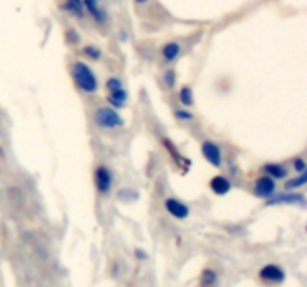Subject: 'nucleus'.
Here are the masks:
<instances>
[{"label": "nucleus", "mask_w": 307, "mask_h": 287, "mask_svg": "<svg viewBox=\"0 0 307 287\" xmlns=\"http://www.w3.org/2000/svg\"><path fill=\"white\" fill-rule=\"evenodd\" d=\"M165 208H166V211H168L172 217H176V219H179V220H184V219H187L189 214H190L189 206H187L184 202H181V201H179V199H176V198H169V199H166V201H165Z\"/></svg>", "instance_id": "nucleus-7"}, {"label": "nucleus", "mask_w": 307, "mask_h": 287, "mask_svg": "<svg viewBox=\"0 0 307 287\" xmlns=\"http://www.w3.org/2000/svg\"><path fill=\"white\" fill-rule=\"evenodd\" d=\"M84 52L87 57H90L91 60H98L99 57H101V51L96 48V47H86L84 48Z\"/></svg>", "instance_id": "nucleus-20"}, {"label": "nucleus", "mask_w": 307, "mask_h": 287, "mask_svg": "<svg viewBox=\"0 0 307 287\" xmlns=\"http://www.w3.org/2000/svg\"><path fill=\"white\" fill-rule=\"evenodd\" d=\"M163 81L166 83L168 87H172V85H174V83H176V75H174V72H172V70H168V72L163 75Z\"/></svg>", "instance_id": "nucleus-22"}, {"label": "nucleus", "mask_w": 307, "mask_h": 287, "mask_svg": "<svg viewBox=\"0 0 307 287\" xmlns=\"http://www.w3.org/2000/svg\"><path fill=\"white\" fill-rule=\"evenodd\" d=\"M180 51H181V47L177 42H168L162 48V55L165 62L171 63V62H176V59L180 55Z\"/></svg>", "instance_id": "nucleus-11"}, {"label": "nucleus", "mask_w": 307, "mask_h": 287, "mask_svg": "<svg viewBox=\"0 0 307 287\" xmlns=\"http://www.w3.org/2000/svg\"><path fill=\"white\" fill-rule=\"evenodd\" d=\"M179 99H180L183 106H186V108L190 106L192 103H194V93H192V88L184 85L179 93Z\"/></svg>", "instance_id": "nucleus-16"}, {"label": "nucleus", "mask_w": 307, "mask_h": 287, "mask_svg": "<svg viewBox=\"0 0 307 287\" xmlns=\"http://www.w3.org/2000/svg\"><path fill=\"white\" fill-rule=\"evenodd\" d=\"M259 277L267 281V283H271V284H280L285 281V271L279 265L274 263H268L265 265L262 270L259 271Z\"/></svg>", "instance_id": "nucleus-6"}, {"label": "nucleus", "mask_w": 307, "mask_h": 287, "mask_svg": "<svg viewBox=\"0 0 307 287\" xmlns=\"http://www.w3.org/2000/svg\"><path fill=\"white\" fill-rule=\"evenodd\" d=\"M72 73L75 83L84 93H94L98 90L99 84H98V78L93 73V70L90 69V66H87L84 62H76L72 68Z\"/></svg>", "instance_id": "nucleus-1"}, {"label": "nucleus", "mask_w": 307, "mask_h": 287, "mask_svg": "<svg viewBox=\"0 0 307 287\" xmlns=\"http://www.w3.org/2000/svg\"><path fill=\"white\" fill-rule=\"evenodd\" d=\"M176 117L180 121H189V120H194V114L189 112L187 109H177L176 111Z\"/></svg>", "instance_id": "nucleus-19"}, {"label": "nucleus", "mask_w": 307, "mask_h": 287, "mask_svg": "<svg viewBox=\"0 0 307 287\" xmlns=\"http://www.w3.org/2000/svg\"><path fill=\"white\" fill-rule=\"evenodd\" d=\"M217 281V274L213 270H204L201 274L199 284L201 287H213Z\"/></svg>", "instance_id": "nucleus-14"}, {"label": "nucleus", "mask_w": 307, "mask_h": 287, "mask_svg": "<svg viewBox=\"0 0 307 287\" xmlns=\"http://www.w3.org/2000/svg\"><path fill=\"white\" fill-rule=\"evenodd\" d=\"M280 203H304V196L300 193H285V195H279L276 198H270L268 201V205H280Z\"/></svg>", "instance_id": "nucleus-9"}, {"label": "nucleus", "mask_w": 307, "mask_h": 287, "mask_svg": "<svg viewBox=\"0 0 307 287\" xmlns=\"http://www.w3.org/2000/svg\"><path fill=\"white\" fill-rule=\"evenodd\" d=\"M137 257H141V259H145L147 256L144 253H141V250H137Z\"/></svg>", "instance_id": "nucleus-23"}, {"label": "nucleus", "mask_w": 307, "mask_h": 287, "mask_svg": "<svg viewBox=\"0 0 307 287\" xmlns=\"http://www.w3.org/2000/svg\"><path fill=\"white\" fill-rule=\"evenodd\" d=\"M306 183H307V174H301V175H298V177H295V178L288 181L286 183V188L288 190H295V188L303 187Z\"/></svg>", "instance_id": "nucleus-17"}, {"label": "nucleus", "mask_w": 307, "mask_h": 287, "mask_svg": "<svg viewBox=\"0 0 307 287\" xmlns=\"http://www.w3.org/2000/svg\"><path fill=\"white\" fill-rule=\"evenodd\" d=\"M94 121L102 129H117V127L123 126V123H125L123 118L119 116V112L109 106H101L96 109Z\"/></svg>", "instance_id": "nucleus-2"}, {"label": "nucleus", "mask_w": 307, "mask_h": 287, "mask_svg": "<svg viewBox=\"0 0 307 287\" xmlns=\"http://www.w3.org/2000/svg\"><path fill=\"white\" fill-rule=\"evenodd\" d=\"M126 99H127V93H126L125 88H122L119 91H114V93H109V98H108V101L116 108H122L125 105Z\"/></svg>", "instance_id": "nucleus-15"}, {"label": "nucleus", "mask_w": 307, "mask_h": 287, "mask_svg": "<svg viewBox=\"0 0 307 287\" xmlns=\"http://www.w3.org/2000/svg\"><path fill=\"white\" fill-rule=\"evenodd\" d=\"M94 183L101 195H108L112 187V174L105 166H99L94 172Z\"/></svg>", "instance_id": "nucleus-4"}, {"label": "nucleus", "mask_w": 307, "mask_h": 287, "mask_svg": "<svg viewBox=\"0 0 307 287\" xmlns=\"http://www.w3.org/2000/svg\"><path fill=\"white\" fill-rule=\"evenodd\" d=\"M264 170L267 172V177L273 180H283L288 177V169L279 163H267L264 165Z\"/></svg>", "instance_id": "nucleus-10"}, {"label": "nucleus", "mask_w": 307, "mask_h": 287, "mask_svg": "<svg viewBox=\"0 0 307 287\" xmlns=\"http://www.w3.org/2000/svg\"><path fill=\"white\" fill-rule=\"evenodd\" d=\"M231 187H233L231 181L223 175H216L212 178V181H210V188H212L215 191V195H217V196L226 195L228 191L231 190Z\"/></svg>", "instance_id": "nucleus-8"}, {"label": "nucleus", "mask_w": 307, "mask_h": 287, "mask_svg": "<svg viewBox=\"0 0 307 287\" xmlns=\"http://www.w3.org/2000/svg\"><path fill=\"white\" fill-rule=\"evenodd\" d=\"M107 88L109 93H114V91H119L123 88V83L119 80V78H109L107 81Z\"/></svg>", "instance_id": "nucleus-18"}, {"label": "nucleus", "mask_w": 307, "mask_h": 287, "mask_svg": "<svg viewBox=\"0 0 307 287\" xmlns=\"http://www.w3.org/2000/svg\"><path fill=\"white\" fill-rule=\"evenodd\" d=\"M294 169L297 170V172H301V174H304V170H306V168H307V165H306V162H304V159H301V157H297L295 160H294Z\"/></svg>", "instance_id": "nucleus-21"}, {"label": "nucleus", "mask_w": 307, "mask_h": 287, "mask_svg": "<svg viewBox=\"0 0 307 287\" xmlns=\"http://www.w3.org/2000/svg\"><path fill=\"white\" fill-rule=\"evenodd\" d=\"M99 2H101V0H84V5H86L87 11L90 12V15L94 17L96 21L104 23L105 21V14L99 8Z\"/></svg>", "instance_id": "nucleus-12"}, {"label": "nucleus", "mask_w": 307, "mask_h": 287, "mask_svg": "<svg viewBox=\"0 0 307 287\" xmlns=\"http://www.w3.org/2000/svg\"><path fill=\"white\" fill-rule=\"evenodd\" d=\"M201 151L204 159L215 168H220L222 166V150L216 142L212 141H205L201 145Z\"/></svg>", "instance_id": "nucleus-3"}, {"label": "nucleus", "mask_w": 307, "mask_h": 287, "mask_svg": "<svg viewBox=\"0 0 307 287\" xmlns=\"http://www.w3.org/2000/svg\"><path fill=\"white\" fill-rule=\"evenodd\" d=\"M66 11H69L71 14H73L75 17L83 18L84 17V5H83V0H66L65 3Z\"/></svg>", "instance_id": "nucleus-13"}, {"label": "nucleus", "mask_w": 307, "mask_h": 287, "mask_svg": "<svg viewBox=\"0 0 307 287\" xmlns=\"http://www.w3.org/2000/svg\"><path fill=\"white\" fill-rule=\"evenodd\" d=\"M137 2H138V3H145L147 0H137Z\"/></svg>", "instance_id": "nucleus-24"}, {"label": "nucleus", "mask_w": 307, "mask_h": 287, "mask_svg": "<svg viewBox=\"0 0 307 287\" xmlns=\"http://www.w3.org/2000/svg\"><path fill=\"white\" fill-rule=\"evenodd\" d=\"M253 191L258 198L270 199L276 193V181L270 177H259L255 183Z\"/></svg>", "instance_id": "nucleus-5"}]
</instances>
